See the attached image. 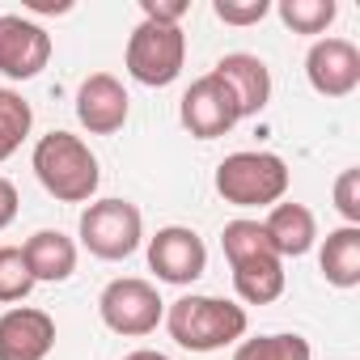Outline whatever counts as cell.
Returning <instances> with one entry per match:
<instances>
[{
    "mask_svg": "<svg viewBox=\"0 0 360 360\" xmlns=\"http://www.w3.org/2000/svg\"><path fill=\"white\" fill-rule=\"evenodd\" d=\"M221 246L233 271V288L246 305H271L284 292V259L271 250L259 221H229L221 229Z\"/></svg>",
    "mask_w": 360,
    "mask_h": 360,
    "instance_id": "cell-1",
    "label": "cell"
},
{
    "mask_svg": "<svg viewBox=\"0 0 360 360\" xmlns=\"http://www.w3.org/2000/svg\"><path fill=\"white\" fill-rule=\"evenodd\" d=\"M34 174L47 195H56L60 204H89L98 183H102V169H98V157L89 153V144L72 131H47L39 144H34V157H30Z\"/></svg>",
    "mask_w": 360,
    "mask_h": 360,
    "instance_id": "cell-2",
    "label": "cell"
},
{
    "mask_svg": "<svg viewBox=\"0 0 360 360\" xmlns=\"http://www.w3.org/2000/svg\"><path fill=\"white\" fill-rule=\"evenodd\" d=\"M165 326H169V339L187 352H221L229 343H238L250 326L246 309L225 301V297H178L169 309H165Z\"/></svg>",
    "mask_w": 360,
    "mask_h": 360,
    "instance_id": "cell-3",
    "label": "cell"
},
{
    "mask_svg": "<svg viewBox=\"0 0 360 360\" xmlns=\"http://www.w3.org/2000/svg\"><path fill=\"white\" fill-rule=\"evenodd\" d=\"M217 191L233 208H276L288 191V165L276 153H229L217 165Z\"/></svg>",
    "mask_w": 360,
    "mask_h": 360,
    "instance_id": "cell-4",
    "label": "cell"
},
{
    "mask_svg": "<svg viewBox=\"0 0 360 360\" xmlns=\"http://www.w3.org/2000/svg\"><path fill=\"white\" fill-rule=\"evenodd\" d=\"M183 60H187L183 26H157V22H140L127 39V56H123L131 81H140L148 89L174 85L178 72H183Z\"/></svg>",
    "mask_w": 360,
    "mask_h": 360,
    "instance_id": "cell-5",
    "label": "cell"
},
{
    "mask_svg": "<svg viewBox=\"0 0 360 360\" xmlns=\"http://www.w3.org/2000/svg\"><path fill=\"white\" fill-rule=\"evenodd\" d=\"M144 242V217L136 204L127 200H98L81 212V246L94 259L119 263L127 255H136Z\"/></svg>",
    "mask_w": 360,
    "mask_h": 360,
    "instance_id": "cell-6",
    "label": "cell"
},
{
    "mask_svg": "<svg viewBox=\"0 0 360 360\" xmlns=\"http://www.w3.org/2000/svg\"><path fill=\"white\" fill-rule=\"evenodd\" d=\"M98 314H102V322H106L115 335L140 339V335L157 330V322L165 318V301H161V292H157L148 280H140V276H119V280H110V284L102 288Z\"/></svg>",
    "mask_w": 360,
    "mask_h": 360,
    "instance_id": "cell-7",
    "label": "cell"
},
{
    "mask_svg": "<svg viewBox=\"0 0 360 360\" xmlns=\"http://www.w3.org/2000/svg\"><path fill=\"white\" fill-rule=\"evenodd\" d=\"M148 267L161 284H195L208 271V246L187 225H165L157 229V238H148Z\"/></svg>",
    "mask_w": 360,
    "mask_h": 360,
    "instance_id": "cell-8",
    "label": "cell"
},
{
    "mask_svg": "<svg viewBox=\"0 0 360 360\" xmlns=\"http://www.w3.org/2000/svg\"><path fill=\"white\" fill-rule=\"evenodd\" d=\"M178 119H183V127L195 140H217V136L233 131V123L242 115H238V102H233L229 85L217 72H208V77H200L183 94V102H178Z\"/></svg>",
    "mask_w": 360,
    "mask_h": 360,
    "instance_id": "cell-9",
    "label": "cell"
},
{
    "mask_svg": "<svg viewBox=\"0 0 360 360\" xmlns=\"http://www.w3.org/2000/svg\"><path fill=\"white\" fill-rule=\"evenodd\" d=\"M51 64V34L18 13H0V72L9 81H30Z\"/></svg>",
    "mask_w": 360,
    "mask_h": 360,
    "instance_id": "cell-10",
    "label": "cell"
},
{
    "mask_svg": "<svg viewBox=\"0 0 360 360\" xmlns=\"http://www.w3.org/2000/svg\"><path fill=\"white\" fill-rule=\"evenodd\" d=\"M305 77L322 98H347L360 85V51L347 39H318L305 56Z\"/></svg>",
    "mask_w": 360,
    "mask_h": 360,
    "instance_id": "cell-11",
    "label": "cell"
},
{
    "mask_svg": "<svg viewBox=\"0 0 360 360\" xmlns=\"http://www.w3.org/2000/svg\"><path fill=\"white\" fill-rule=\"evenodd\" d=\"M56 347V318L34 305H13L0 314V360H47Z\"/></svg>",
    "mask_w": 360,
    "mask_h": 360,
    "instance_id": "cell-12",
    "label": "cell"
},
{
    "mask_svg": "<svg viewBox=\"0 0 360 360\" xmlns=\"http://www.w3.org/2000/svg\"><path fill=\"white\" fill-rule=\"evenodd\" d=\"M127 110H131V98L110 72H94V77L81 81V89H77V119H81L85 131L115 136L127 123Z\"/></svg>",
    "mask_w": 360,
    "mask_h": 360,
    "instance_id": "cell-13",
    "label": "cell"
},
{
    "mask_svg": "<svg viewBox=\"0 0 360 360\" xmlns=\"http://www.w3.org/2000/svg\"><path fill=\"white\" fill-rule=\"evenodd\" d=\"M212 72L229 85V94H233V102H238V115H242V119L259 115V110L271 102V72H267V64H263L259 56H250V51L221 56Z\"/></svg>",
    "mask_w": 360,
    "mask_h": 360,
    "instance_id": "cell-14",
    "label": "cell"
},
{
    "mask_svg": "<svg viewBox=\"0 0 360 360\" xmlns=\"http://www.w3.org/2000/svg\"><path fill=\"white\" fill-rule=\"evenodd\" d=\"M263 233L280 259H301V255H309V246L318 238V221L305 204H276L263 221Z\"/></svg>",
    "mask_w": 360,
    "mask_h": 360,
    "instance_id": "cell-15",
    "label": "cell"
},
{
    "mask_svg": "<svg viewBox=\"0 0 360 360\" xmlns=\"http://www.w3.org/2000/svg\"><path fill=\"white\" fill-rule=\"evenodd\" d=\"M22 255H26V267H30L34 284H39V280L64 284V280L77 271V242H72L68 233H60V229H39L34 238H26Z\"/></svg>",
    "mask_w": 360,
    "mask_h": 360,
    "instance_id": "cell-16",
    "label": "cell"
},
{
    "mask_svg": "<svg viewBox=\"0 0 360 360\" xmlns=\"http://www.w3.org/2000/svg\"><path fill=\"white\" fill-rule=\"evenodd\" d=\"M318 267L326 276V284L335 288H356L360 284V225H339L326 233Z\"/></svg>",
    "mask_w": 360,
    "mask_h": 360,
    "instance_id": "cell-17",
    "label": "cell"
},
{
    "mask_svg": "<svg viewBox=\"0 0 360 360\" xmlns=\"http://www.w3.org/2000/svg\"><path fill=\"white\" fill-rule=\"evenodd\" d=\"M34 127V110L18 89H0V161H9Z\"/></svg>",
    "mask_w": 360,
    "mask_h": 360,
    "instance_id": "cell-18",
    "label": "cell"
},
{
    "mask_svg": "<svg viewBox=\"0 0 360 360\" xmlns=\"http://www.w3.org/2000/svg\"><path fill=\"white\" fill-rule=\"evenodd\" d=\"M233 360H314L309 343L292 330L284 335H259V339H242Z\"/></svg>",
    "mask_w": 360,
    "mask_h": 360,
    "instance_id": "cell-19",
    "label": "cell"
},
{
    "mask_svg": "<svg viewBox=\"0 0 360 360\" xmlns=\"http://www.w3.org/2000/svg\"><path fill=\"white\" fill-rule=\"evenodd\" d=\"M276 13H280V22L292 34H322L335 22L339 5H335V0H280Z\"/></svg>",
    "mask_w": 360,
    "mask_h": 360,
    "instance_id": "cell-20",
    "label": "cell"
},
{
    "mask_svg": "<svg viewBox=\"0 0 360 360\" xmlns=\"http://www.w3.org/2000/svg\"><path fill=\"white\" fill-rule=\"evenodd\" d=\"M30 288H34V276L26 267L22 246H0V301H5V305L26 301Z\"/></svg>",
    "mask_w": 360,
    "mask_h": 360,
    "instance_id": "cell-21",
    "label": "cell"
},
{
    "mask_svg": "<svg viewBox=\"0 0 360 360\" xmlns=\"http://www.w3.org/2000/svg\"><path fill=\"white\" fill-rule=\"evenodd\" d=\"M212 13L225 26H255L271 13V0H212Z\"/></svg>",
    "mask_w": 360,
    "mask_h": 360,
    "instance_id": "cell-22",
    "label": "cell"
},
{
    "mask_svg": "<svg viewBox=\"0 0 360 360\" xmlns=\"http://www.w3.org/2000/svg\"><path fill=\"white\" fill-rule=\"evenodd\" d=\"M335 208L347 225H360V169H343L335 178Z\"/></svg>",
    "mask_w": 360,
    "mask_h": 360,
    "instance_id": "cell-23",
    "label": "cell"
},
{
    "mask_svg": "<svg viewBox=\"0 0 360 360\" xmlns=\"http://www.w3.org/2000/svg\"><path fill=\"white\" fill-rule=\"evenodd\" d=\"M187 0H140V13L144 22H157V26H178L187 18Z\"/></svg>",
    "mask_w": 360,
    "mask_h": 360,
    "instance_id": "cell-24",
    "label": "cell"
},
{
    "mask_svg": "<svg viewBox=\"0 0 360 360\" xmlns=\"http://www.w3.org/2000/svg\"><path fill=\"white\" fill-rule=\"evenodd\" d=\"M13 217H18V187L9 178H0V229H9Z\"/></svg>",
    "mask_w": 360,
    "mask_h": 360,
    "instance_id": "cell-25",
    "label": "cell"
},
{
    "mask_svg": "<svg viewBox=\"0 0 360 360\" xmlns=\"http://www.w3.org/2000/svg\"><path fill=\"white\" fill-rule=\"evenodd\" d=\"M123 360H169V356H161V352H148V347H140V352H127Z\"/></svg>",
    "mask_w": 360,
    "mask_h": 360,
    "instance_id": "cell-26",
    "label": "cell"
}]
</instances>
